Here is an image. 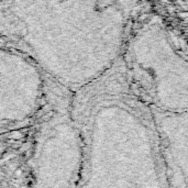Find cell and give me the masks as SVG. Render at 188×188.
<instances>
[{
	"label": "cell",
	"instance_id": "2",
	"mask_svg": "<svg viewBox=\"0 0 188 188\" xmlns=\"http://www.w3.org/2000/svg\"><path fill=\"white\" fill-rule=\"evenodd\" d=\"M41 74L28 56L0 51V121H18L37 110Z\"/></svg>",
	"mask_w": 188,
	"mask_h": 188
},
{
	"label": "cell",
	"instance_id": "1",
	"mask_svg": "<svg viewBox=\"0 0 188 188\" xmlns=\"http://www.w3.org/2000/svg\"><path fill=\"white\" fill-rule=\"evenodd\" d=\"M125 21L120 0H0V31L70 84L115 62Z\"/></svg>",
	"mask_w": 188,
	"mask_h": 188
}]
</instances>
